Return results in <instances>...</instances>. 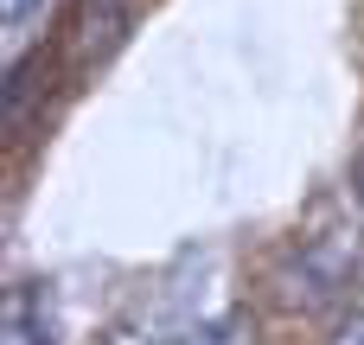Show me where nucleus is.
<instances>
[{
	"label": "nucleus",
	"mask_w": 364,
	"mask_h": 345,
	"mask_svg": "<svg viewBox=\"0 0 364 345\" xmlns=\"http://www.w3.org/2000/svg\"><path fill=\"white\" fill-rule=\"evenodd\" d=\"M358 256H364L358 237H346V230L307 237L294 250V262L282 269V301L288 307H326V301H339L346 282H352V269H358Z\"/></svg>",
	"instance_id": "f257e3e1"
},
{
	"label": "nucleus",
	"mask_w": 364,
	"mask_h": 345,
	"mask_svg": "<svg viewBox=\"0 0 364 345\" xmlns=\"http://www.w3.org/2000/svg\"><path fill=\"white\" fill-rule=\"evenodd\" d=\"M128 19H134V0H77V13H70V38H64L70 64H77V70L102 64V58L128 38Z\"/></svg>",
	"instance_id": "f03ea898"
},
{
	"label": "nucleus",
	"mask_w": 364,
	"mask_h": 345,
	"mask_svg": "<svg viewBox=\"0 0 364 345\" xmlns=\"http://www.w3.org/2000/svg\"><path fill=\"white\" fill-rule=\"evenodd\" d=\"M45 96H51V58H45V51L13 58V70H6V96H0L6 141H26V134H32V122L45 115Z\"/></svg>",
	"instance_id": "7ed1b4c3"
},
{
	"label": "nucleus",
	"mask_w": 364,
	"mask_h": 345,
	"mask_svg": "<svg viewBox=\"0 0 364 345\" xmlns=\"http://www.w3.org/2000/svg\"><path fill=\"white\" fill-rule=\"evenodd\" d=\"M243 333H250V327H243V314H230V320H218V327H205L198 339H205V345H243Z\"/></svg>",
	"instance_id": "20e7f679"
},
{
	"label": "nucleus",
	"mask_w": 364,
	"mask_h": 345,
	"mask_svg": "<svg viewBox=\"0 0 364 345\" xmlns=\"http://www.w3.org/2000/svg\"><path fill=\"white\" fill-rule=\"evenodd\" d=\"M326 345H364V314H346V320L326 333Z\"/></svg>",
	"instance_id": "39448f33"
},
{
	"label": "nucleus",
	"mask_w": 364,
	"mask_h": 345,
	"mask_svg": "<svg viewBox=\"0 0 364 345\" xmlns=\"http://www.w3.org/2000/svg\"><path fill=\"white\" fill-rule=\"evenodd\" d=\"M32 6H38V0H6V26H19V19H26Z\"/></svg>",
	"instance_id": "423d86ee"
},
{
	"label": "nucleus",
	"mask_w": 364,
	"mask_h": 345,
	"mask_svg": "<svg viewBox=\"0 0 364 345\" xmlns=\"http://www.w3.org/2000/svg\"><path fill=\"white\" fill-rule=\"evenodd\" d=\"M352 192H358V205H364V154H358V166H352Z\"/></svg>",
	"instance_id": "0eeeda50"
}]
</instances>
